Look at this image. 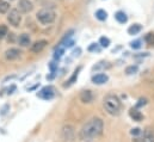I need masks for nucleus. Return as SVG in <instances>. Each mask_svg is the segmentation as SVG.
I'll return each mask as SVG.
<instances>
[{
	"instance_id": "nucleus-1",
	"label": "nucleus",
	"mask_w": 154,
	"mask_h": 142,
	"mask_svg": "<svg viewBox=\"0 0 154 142\" xmlns=\"http://www.w3.org/2000/svg\"><path fill=\"white\" fill-rule=\"evenodd\" d=\"M103 128H104L103 121L98 117H93L87 123H85L84 127L81 128L80 139L82 141H92V140L97 139L99 135H102Z\"/></svg>"
},
{
	"instance_id": "nucleus-2",
	"label": "nucleus",
	"mask_w": 154,
	"mask_h": 142,
	"mask_svg": "<svg viewBox=\"0 0 154 142\" xmlns=\"http://www.w3.org/2000/svg\"><path fill=\"white\" fill-rule=\"evenodd\" d=\"M104 107L106 110V112L111 116H118L121 113L122 110V103L119 100V98L115 94H108L104 98Z\"/></svg>"
},
{
	"instance_id": "nucleus-3",
	"label": "nucleus",
	"mask_w": 154,
	"mask_h": 142,
	"mask_svg": "<svg viewBox=\"0 0 154 142\" xmlns=\"http://www.w3.org/2000/svg\"><path fill=\"white\" fill-rule=\"evenodd\" d=\"M36 17H37V19H38V22L41 24L47 25V24H51V23L55 20L56 14H55V12H54L53 10L42 8V10H39L38 12H37Z\"/></svg>"
},
{
	"instance_id": "nucleus-4",
	"label": "nucleus",
	"mask_w": 154,
	"mask_h": 142,
	"mask_svg": "<svg viewBox=\"0 0 154 142\" xmlns=\"http://www.w3.org/2000/svg\"><path fill=\"white\" fill-rule=\"evenodd\" d=\"M7 20H8V23L12 26H14V28L19 26L20 25V22H22V16H20L19 10H17V8L11 10L10 13H8V16H7Z\"/></svg>"
},
{
	"instance_id": "nucleus-5",
	"label": "nucleus",
	"mask_w": 154,
	"mask_h": 142,
	"mask_svg": "<svg viewBox=\"0 0 154 142\" xmlns=\"http://www.w3.org/2000/svg\"><path fill=\"white\" fill-rule=\"evenodd\" d=\"M37 96H38L39 98H42V99L49 100V99H51V98L55 96V90H54V87H51V86L43 87L38 93H37Z\"/></svg>"
},
{
	"instance_id": "nucleus-6",
	"label": "nucleus",
	"mask_w": 154,
	"mask_h": 142,
	"mask_svg": "<svg viewBox=\"0 0 154 142\" xmlns=\"http://www.w3.org/2000/svg\"><path fill=\"white\" fill-rule=\"evenodd\" d=\"M135 142H154V131L147 128L139 137L135 139Z\"/></svg>"
},
{
	"instance_id": "nucleus-7",
	"label": "nucleus",
	"mask_w": 154,
	"mask_h": 142,
	"mask_svg": "<svg viewBox=\"0 0 154 142\" xmlns=\"http://www.w3.org/2000/svg\"><path fill=\"white\" fill-rule=\"evenodd\" d=\"M34 8V5L30 0H19L18 2V10L19 12H23V13H28V12H31Z\"/></svg>"
},
{
	"instance_id": "nucleus-8",
	"label": "nucleus",
	"mask_w": 154,
	"mask_h": 142,
	"mask_svg": "<svg viewBox=\"0 0 154 142\" xmlns=\"http://www.w3.org/2000/svg\"><path fill=\"white\" fill-rule=\"evenodd\" d=\"M20 54H22V51L19 49H17V48H10V49H7L5 51V57L7 60H10V61H13V60H17L20 56Z\"/></svg>"
},
{
	"instance_id": "nucleus-9",
	"label": "nucleus",
	"mask_w": 154,
	"mask_h": 142,
	"mask_svg": "<svg viewBox=\"0 0 154 142\" xmlns=\"http://www.w3.org/2000/svg\"><path fill=\"white\" fill-rule=\"evenodd\" d=\"M47 44H48V42H47V41H44V39H42V41H37V42H35L34 44H31L30 50H31L32 53H35V54H39L41 51H43V49L47 47Z\"/></svg>"
},
{
	"instance_id": "nucleus-10",
	"label": "nucleus",
	"mask_w": 154,
	"mask_h": 142,
	"mask_svg": "<svg viewBox=\"0 0 154 142\" xmlns=\"http://www.w3.org/2000/svg\"><path fill=\"white\" fill-rule=\"evenodd\" d=\"M108 80H109L108 75L106 74H103V73H99V74H96L94 76H92V82H94L97 85H103Z\"/></svg>"
},
{
	"instance_id": "nucleus-11",
	"label": "nucleus",
	"mask_w": 154,
	"mask_h": 142,
	"mask_svg": "<svg viewBox=\"0 0 154 142\" xmlns=\"http://www.w3.org/2000/svg\"><path fill=\"white\" fill-rule=\"evenodd\" d=\"M80 100L82 103H91L93 100V94L90 90H85L80 93Z\"/></svg>"
},
{
	"instance_id": "nucleus-12",
	"label": "nucleus",
	"mask_w": 154,
	"mask_h": 142,
	"mask_svg": "<svg viewBox=\"0 0 154 142\" xmlns=\"http://www.w3.org/2000/svg\"><path fill=\"white\" fill-rule=\"evenodd\" d=\"M129 115H130V117H131L134 121H136V122H140V121H142V118H143V115H142L141 111H139L136 107H135V109L131 107L130 111H129Z\"/></svg>"
},
{
	"instance_id": "nucleus-13",
	"label": "nucleus",
	"mask_w": 154,
	"mask_h": 142,
	"mask_svg": "<svg viewBox=\"0 0 154 142\" xmlns=\"http://www.w3.org/2000/svg\"><path fill=\"white\" fill-rule=\"evenodd\" d=\"M18 43L22 47H29V44H31L30 36L28 35V34H22V35L18 37Z\"/></svg>"
},
{
	"instance_id": "nucleus-14",
	"label": "nucleus",
	"mask_w": 154,
	"mask_h": 142,
	"mask_svg": "<svg viewBox=\"0 0 154 142\" xmlns=\"http://www.w3.org/2000/svg\"><path fill=\"white\" fill-rule=\"evenodd\" d=\"M142 30V25L141 24H133V25H130L129 28H128V34L129 35H137L140 31Z\"/></svg>"
},
{
	"instance_id": "nucleus-15",
	"label": "nucleus",
	"mask_w": 154,
	"mask_h": 142,
	"mask_svg": "<svg viewBox=\"0 0 154 142\" xmlns=\"http://www.w3.org/2000/svg\"><path fill=\"white\" fill-rule=\"evenodd\" d=\"M115 19L119 24H124V23H127L128 17H127V14L123 11H117L115 13Z\"/></svg>"
},
{
	"instance_id": "nucleus-16",
	"label": "nucleus",
	"mask_w": 154,
	"mask_h": 142,
	"mask_svg": "<svg viewBox=\"0 0 154 142\" xmlns=\"http://www.w3.org/2000/svg\"><path fill=\"white\" fill-rule=\"evenodd\" d=\"M96 18L98 19V20H100V22H104L106 18H108V13H106V11H104V10H97L96 11Z\"/></svg>"
},
{
	"instance_id": "nucleus-17",
	"label": "nucleus",
	"mask_w": 154,
	"mask_h": 142,
	"mask_svg": "<svg viewBox=\"0 0 154 142\" xmlns=\"http://www.w3.org/2000/svg\"><path fill=\"white\" fill-rule=\"evenodd\" d=\"M62 134H63V137H65L66 140L71 141L73 137H72V136H69V134H71V135H73V128H72V127H65V128H63V130H62Z\"/></svg>"
},
{
	"instance_id": "nucleus-18",
	"label": "nucleus",
	"mask_w": 154,
	"mask_h": 142,
	"mask_svg": "<svg viewBox=\"0 0 154 142\" xmlns=\"http://www.w3.org/2000/svg\"><path fill=\"white\" fill-rule=\"evenodd\" d=\"M10 10V4L5 0H0V13L4 14Z\"/></svg>"
},
{
	"instance_id": "nucleus-19",
	"label": "nucleus",
	"mask_w": 154,
	"mask_h": 142,
	"mask_svg": "<svg viewBox=\"0 0 154 142\" xmlns=\"http://www.w3.org/2000/svg\"><path fill=\"white\" fill-rule=\"evenodd\" d=\"M99 44L103 47V48H108L110 45V39L108 37H100L99 38Z\"/></svg>"
},
{
	"instance_id": "nucleus-20",
	"label": "nucleus",
	"mask_w": 154,
	"mask_h": 142,
	"mask_svg": "<svg viewBox=\"0 0 154 142\" xmlns=\"http://www.w3.org/2000/svg\"><path fill=\"white\" fill-rule=\"evenodd\" d=\"M63 53H65V49H63V47H57L56 49H55V59H60L62 55H63Z\"/></svg>"
},
{
	"instance_id": "nucleus-21",
	"label": "nucleus",
	"mask_w": 154,
	"mask_h": 142,
	"mask_svg": "<svg viewBox=\"0 0 154 142\" xmlns=\"http://www.w3.org/2000/svg\"><path fill=\"white\" fill-rule=\"evenodd\" d=\"M137 71H139V67L137 66H129V67L125 68V73L127 74H135Z\"/></svg>"
},
{
	"instance_id": "nucleus-22",
	"label": "nucleus",
	"mask_w": 154,
	"mask_h": 142,
	"mask_svg": "<svg viewBox=\"0 0 154 142\" xmlns=\"http://www.w3.org/2000/svg\"><path fill=\"white\" fill-rule=\"evenodd\" d=\"M80 69H81V67H79L78 69H75L74 71V73H73V75H72V78L68 80V85H71V84H73L75 80H77V78H78V74H79V72H80Z\"/></svg>"
},
{
	"instance_id": "nucleus-23",
	"label": "nucleus",
	"mask_w": 154,
	"mask_h": 142,
	"mask_svg": "<svg viewBox=\"0 0 154 142\" xmlns=\"http://www.w3.org/2000/svg\"><path fill=\"white\" fill-rule=\"evenodd\" d=\"M7 34H8L7 26H6V25H0V39H1V38H4Z\"/></svg>"
},
{
	"instance_id": "nucleus-24",
	"label": "nucleus",
	"mask_w": 154,
	"mask_h": 142,
	"mask_svg": "<svg viewBox=\"0 0 154 142\" xmlns=\"http://www.w3.org/2000/svg\"><path fill=\"white\" fill-rule=\"evenodd\" d=\"M141 41L140 39H136V41H133L131 43H130V47L133 48V49H140L141 48Z\"/></svg>"
},
{
	"instance_id": "nucleus-25",
	"label": "nucleus",
	"mask_w": 154,
	"mask_h": 142,
	"mask_svg": "<svg viewBox=\"0 0 154 142\" xmlns=\"http://www.w3.org/2000/svg\"><path fill=\"white\" fill-rule=\"evenodd\" d=\"M141 129L140 128H135V129H131V131H130V134L131 135H134V136H136V137H139L140 135H141Z\"/></svg>"
},
{
	"instance_id": "nucleus-26",
	"label": "nucleus",
	"mask_w": 154,
	"mask_h": 142,
	"mask_svg": "<svg viewBox=\"0 0 154 142\" xmlns=\"http://www.w3.org/2000/svg\"><path fill=\"white\" fill-rule=\"evenodd\" d=\"M88 51H99V47L97 43H92L90 47H88Z\"/></svg>"
},
{
	"instance_id": "nucleus-27",
	"label": "nucleus",
	"mask_w": 154,
	"mask_h": 142,
	"mask_svg": "<svg viewBox=\"0 0 154 142\" xmlns=\"http://www.w3.org/2000/svg\"><path fill=\"white\" fill-rule=\"evenodd\" d=\"M146 41L149 43V44H153L154 43V34H148L146 36Z\"/></svg>"
},
{
	"instance_id": "nucleus-28",
	"label": "nucleus",
	"mask_w": 154,
	"mask_h": 142,
	"mask_svg": "<svg viewBox=\"0 0 154 142\" xmlns=\"http://www.w3.org/2000/svg\"><path fill=\"white\" fill-rule=\"evenodd\" d=\"M80 51H81V49H80V48H78L77 50H74V51H73V55H74V56H79V55H80Z\"/></svg>"
},
{
	"instance_id": "nucleus-29",
	"label": "nucleus",
	"mask_w": 154,
	"mask_h": 142,
	"mask_svg": "<svg viewBox=\"0 0 154 142\" xmlns=\"http://www.w3.org/2000/svg\"><path fill=\"white\" fill-rule=\"evenodd\" d=\"M14 41V34H10V36H8V42H13Z\"/></svg>"
},
{
	"instance_id": "nucleus-30",
	"label": "nucleus",
	"mask_w": 154,
	"mask_h": 142,
	"mask_svg": "<svg viewBox=\"0 0 154 142\" xmlns=\"http://www.w3.org/2000/svg\"><path fill=\"white\" fill-rule=\"evenodd\" d=\"M55 68H56V65H55L54 62H51V63H50V69H51V72L55 71Z\"/></svg>"
}]
</instances>
